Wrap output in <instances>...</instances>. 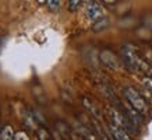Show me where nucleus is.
<instances>
[{
	"instance_id": "nucleus-10",
	"label": "nucleus",
	"mask_w": 152,
	"mask_h": 140,
	"mask_svg": "<svg viewBox=\"0 0 152 140\" xmlns=\"http://www.w3.org/2000/svg\"><path fill=\"white\" fill-rule=\"evenodd\" d=\"M83 102H84V107H85V108H88V109H89V111L92 112V113H94V115H95V116L98 118V119L101 118V116H99V112H98V109H96V108H95V107H94L92 104L89 102V99H87V98H84V99H83Z\"/></svg>"
},
{
	"instance_id": "nucleus-15",
	"label": "nucleus",
	"mask_w": 152,
	"mask_h": 140,
	"mask_svg": "<svg viewBox=\"0 0 152 140\" xmlns=\"http://www.w3.org/2000/svg\"><path fill=\"white\" fill-rule=\"evenodd\" d=\"M46 1H48V0H37L38 4H46Z\"/></svg>"
},
{
	"instance_id": "nucleus-12",
	"label": "nucleus",
	"mask_w": 152,
	"mask_h": 140,
	"mask_svg": "<svg viewBox=\"0 0 152 140\" xmlns=\"http://www.w3.org/2000/svg\"><path fill=\"white\" fill-rule=\"evenodd\" d=\"M142 84H144V87H145L149 93H152V77H144Z\"/></svg>"
},
{
	"instance_id": "nucleus-17",
	"label": "nucleus",
	"mask_w": 152,
	"mask_h": 140,
	"mask_svg": "<svg viewBox=\"0 0 152 140\" xmlns=\"http://www.w3.org/2000/svg\"><path fill=\"white\" fill-rule=\"evenodd\" d=\"M84 1H87V0H84Z\"/></svg>"
},
{
	"instance_id": "nucleus-14",
	"label": "nucleus",
	"mask_w": 152,
	"mask_h": 140,
	"mask_svg": "<svg viewBox=\"0 0 152 140\" xmlns=\"http://www.w3.org/2000/svg\"><path fill=\"white\" fill-rule=\"evenodd\" d=\"M103 3L107 4V6H113L116 3V0H103Z\"/></svg>"
},
{
	"instance_id": "nucleus-3",
	"label": "nucleus",
	"mask_w": 152,
	"mask_h": 140,
	"mask_svg": "<svg viewBox=\"0 0 152 140\" xmlns=\"http://www.w3.org/2000/svg\"><path fill=\"white\" fill-rule=\"evenodd\" d=\"M107 112H109L110 119L115 122V123H117V125L121 126V127H124L129 133H137L135 123H134V122L131 121L127 115H126L124 112H120V111H117L116 108H112V107L107 108Z\"/></svg>"
},
{
	"instance_id": "nucleus-11",
	"label": "nucleus",
	"mask_w": 152,
	"mask_h": 140,
	"mask_svg": "<svg viewBox=\"0 0 152 140\" xmlns=\"http://www.w3.org/2000/svg\"><path fill=\"white\" fill-rule=\"evenodd\" d=\"M81 3H84V0H70L69 1V10L70 11H77L80 9Z\"/></svg>"
},
{
	"instance_id": "nucleus-7",
	"label": "nucleus",
	"mask_w": 152,
	"mask_h": 140,
	"mask_svg": "<svg viewBox=\"0 0 152 140\" xmlns=\"http://www.w3.org/2000/svg\"><path fill=\"white\" fill-rule=\"evenodd\" d=\"M15 137V132H14L13 126L6 125L1 130H0V139L1 140H13Z\"/></svg>"
},
{
	"instance_id": "nucleus-1",
	"label": "nucleus",
	"mask_w": 152,
	"mask_h": 140,
	"mask_svg": "<svg viewBox=\"0 0 152 140\" xmlns=\"http://www.w3.org/2000/svg\"><path fill=\"white\" fill-rule=\"evenodd\" d=\"M121 59L126 63V66L129 69L137 71V70H144V71H148L149 69V65L145 63V62L138 56V53L134 51L131 46H123L121 48Z\"/></svg>"
},
{
	"instance_id": "nucleus-8",
	"label": "nucleus",
	"mask_w": 152,
	"mask_h": 140,
	"mask_svg": "<svg viewBox=\"0 0 152 140\" xmlns=\"http://www.w3.org/2000/svg\"><path fill=\"white\" fill-rule=\"evenodd\" d=\"M46 6H48V9H49V11H52V13H57L59 9H60V0H48Z\"/></svg>"
},
{
	"instance_id": "nucleus-9",
	"label": "nucleus",
	"mask_w": 152,
	"mask_h": 140,
	"mask_svg": "<svg viewBox=\"0 0 152 140\" xmlns=\"http://www.w3.org/2000/svg\"><path fill=\"white\" fill-rule=\"evenodd\" d=\"M107 24H109V21H107L105 17H102V18H99L98 21H95V25H94V31H99V29H103V28L107 27Z\"/></svg>"
},
{
	"instance_id": "nucleus-16",
	"label": "nucleus",
	"mask_w": 152,
	"mask_h": 140,
	"mask_svg": "<svg viewBox=\"0 0 152 140\" xmlns=\"http://www.w3.org/2000/svg\"><path fill=\"white\" fill-rule=\"evenodd\" d=\"M148 73L152 76V65H149V69H148Z\"/></svg>"
},
{
	"instance_id": "nucleus-6",
	"label": "nucleus",
	"mask_w": 152,
	"mask_h": 140,
	"mask_svg": "<svg viewBox=\"0 0 152 140\" xmlns=\"http://www.w3.org/2000/svg\"><path fill=\"white\" fill-rule=\"evenodd\" d=\"M101 62L110 70H117L119 69V62L116 59V56L112 53L110 51H102L101 52Z\"/></svg>"
},
{
	"instance_id": "nucleus-5",
	"label": "nucleus",
	"mask_w": 152,
	"mask_h": 140,
	"mask_svg": "<svg viewBox=\"0 0 152 140\" xmlns=\"http://www.w3.org/2000/svg\"><path fill=\"white\" fill-rule=\"evenodd\" d=\"M109 130H110V135L113 136V139H116V140H130L131 139L129 132L126 130L124 127H121V126H119L117 123H115L113 121L109 123Z\"/></svg>"
},
{
	"instance_id": "nucleus-13",
	"label": "nucleus",
	"mask_w": 152,
	"mask_h": 140,
	"mask_svg": "<svg viewBox=\"0 0 152 140\" xmlns=\"http://www.w3.org/2000/svg\"><path fill=\"white\" fill-rule=\"evenodd\" d=\"M14 139H17V140H21V139H28V136L27 133H24V132H18V133H15V137Z\"/></svg>"
},
{
	"instance_id": "nucleus-2",
	"label": "nucleus",
	"mask_w": 152,
	"mask_h": 140,
	"mask_svg": "<svg viewBox=\"0 0 152 140\" xmlns=\"http://www.w3.org/2000/svg\"><path fill=\"white\" fill-rule=\"evenodd\" d=\"M124 95H126V98H127V101H129L130 105L133 108H135L138 112H141L142 115L148 112V104H147V101H145V98L135 88H133V87L124 88Z\"/></svg>"
},
{
	"instance_id": "nucleus-4",
	"label": "nucleus",
	"mask_w": 152,
	"mask_h": 140,
	"mask_svg": "<svg viewBox=\"0 0 152 140\" xmlns=\"http://www.w3.org/2000/svg\"><path fill=\"white\" fill-rule=\"evenodd\" d=\"M85 15H87L88 20L95 23V21L103 17V9L98 3H89L87 6V10H85Z\"/></svg>"
}]
</instances>
